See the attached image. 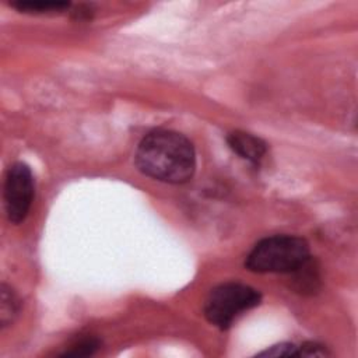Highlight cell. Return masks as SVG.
<instances>
[{
    "mask_svg": "<svg viewBox=\"0 0 358 358\" xmlns=\"http://www.w3.org/2000/svg\"><path fill=\"white\" fill-rule=\"evenodd\" d=\"M330 352L317 343H303L298 347V357H327Z\"/></svg>",
    "mask_w": 358,
    "mask_h": 358,
    "instance_id": "10",
    "label": "cell"
},
{
    "mask_svg": "<svg viewBox=\"0 0 358 358\" xmlns=\"http://www.w3.org/2000/svg\"><path fill=\"white\" fill-rule=\"evenodd\" d=\"M4 207L8 220L13 224L22 222L34 200V178L31 169L17 162L7 171L4 179Z\"/></svg>",
    "mask_w": 358,
    "mask_h": 358,
    "instance_id": "4",
    "label": "cell"
},
{
    "mask_svg": "<svg viewBox=\"0 0 358 358\" xmlns=\"http://www.w3.org/2000/svg\"><path fill=\"white\" fill-rule=\"evenodd\" d=\"M20 312V301L17 295L8 288L6 284L1 285V296H0V323L1 327L10 324Z\"/></svg>",
    "mask_w": 358,
    "mask_h": 358,
    "instance_id": "7",
    "label": "cell"
},
{
    "mask_svg": "<svg viewBox=\"0 0 358 358\" xmlns=\"http://www.w3.org/2000/svg\"><path fill=\"white\" fill-rule=\"evenodd\" d=\"M21 13L31 14H49V13H62L70 7L67 1H53V0H18L11 4Z\"/></svg>",
    "mask_w": 358,
    "mask_h": 358,
    "instance_id": "6",
    "label": "cell"
},
{
    "mask_svg": "<svg viewBox=\"0 0 358 358\" xmlns=\"http://www.w3.org/2000/svg\"><path fill=\"white\" fill-rule=\"evenodd\" d=\"M260 299V292L249 285L239 282L221 284L208 294L204 303V316L211 324L228 329L241 313L257 306Z\"/></svg>",
    "mask_w": 358,
    "mask_h": 358,
    "instance_id": "3",
    "label": "cell"
},
{
    "mask_svg": "<svg viewBox=\"0 0 358 358\" xmlns=\"http://www.w3.org/2000/svg\"><path fill=\"white\" fill-rule=\"evenodd\" d=\"M227 141L234 152L252 164H259L267 151L266 143L262 138L246 131H232L228 134Z\"/></svg>",
    "mask_w": 358,
    "mask_h": 358,
    "instance_id": "5",
    "label": "cell"
},
{
    "mask_svg": "<svg viewBox=\"0 0 358 358\" xmlns=\"http://www.w3.org/2000/svg\"><path fill=\"white\" fill-rule=\"evenodd\" d=\"M136 165L147 176L166 182L185 183L196 169V152L187 137L172 130H154L138 144Z\"/></svg>",
    "mask_w": 358,
    "mask_h": 358,
    "instance_id": "1",
    "label": "cell"
},
{
    "mask_svg": "<svg viewBox=\"0 0 358 358\" xmlns=\"http://www.w3.org/2000/svg\"><path fill=\"white\" fill-rule=\"evenodd\" d=\"M101 343L96 337H83L73 343L64 352H62L63 357H88L96 352Z\"/></svg>",
    "mask_w": 358,
    "mask_h": 358,
    "instance_id": "8",
    "label": "cell"
},
{
    "mask_svg": "<svg viewBox=\"0 0 358 358\" xmlns=\"http://www.w3.org/2000/svg\"><path fill=\"white\" fill-rule=\"evenodd\" d=\"M259 355L260 357H298V347L291 343H281L259 352Z\"/></svg>",
    "mask_w": 358,
    "mask_h": 358,
    "instance_id": "9",
    "label": "cell"
},
{
    "mask_svg": "<svg viewBox=\"0 0 358 358\" xmlns=\"http://www.w3.org/2000/svg\"><path fill=\"white\" fill-rule=\"evenodd\" d=\"M309 260V246L295 235H274L255 245L245 266L253 273H294Z\"/></svg>",
    "mask_w": 358,
    "mask_h": 358,
    "instance_id": "2",
    "label": "cell"
}]
</instances>
